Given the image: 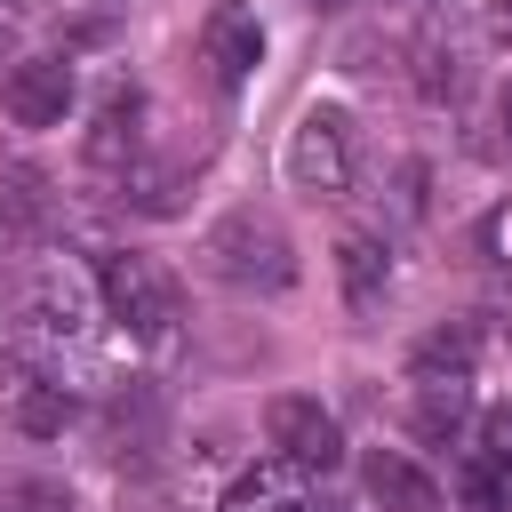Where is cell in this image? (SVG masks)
<instances>
[{"mask_svg":"<svg viewBox=\"0 0 512 512\" xmlns=\"http://www.w3.org/2000/svg\"><path fill=\"white\" fill-rule=\"evenodd\" d=\"M200 264H208V280H224L240 296H288L296 288V240L256 208L216 216L208 240H200Z\"/></svg>","mask_w":512,"mask_h":512,"instance_id":"1","label":"cell"},{"mask_svg":"<svg viewBox=\"0 0 512 512\" xmlns=\"http://www.w3.org/2000/svg\"><path fill=\"white\" fill-rule=\"evenodd\" d=\"M96 304H104V320H112L120 336H136V344H160V336L176 328V288H168V272H160L152 256H136V248H104V256H96Z\"/></svg>","mask_w":512,"mask_h":512,"instance_id":"2","label":"cell"},{"mask_svg":"<svg viewBox=\"0 0 512 512\" xmlns=\"http://www.w3.org/2000/svg\"><path fill=\"white\" fill-rule=\"evenodd\" d=\"M352 160H360V144H352V112L344 104H312L288 128V184L304 200H344L352 192Z\"/></svg>","mask_w":512,"mask_h":512,"instance_id":"3","label":"cell"},{"mask_svg":"<svg viewBox=\"0 0 512 512\" xmlns=\"http://www.w3.org/2000/svg\"><path fill=\"white\" fill-rule=\"evenodd\" d=\"M264 440H272V456L296 464L304 480L344 464V432H336V416H328L312 392H272V400H264Z\"/></svg>","mask_w":512,"mask_h":512,"instance_id":"4","label":"cell"},{"mask_svg":"<svg viewBox=\"0 0 512 512\" xmlns=\"http://www.w3.org/2000/svg\"><path fill=\"white\" fill-rule=\"evenodd\" d=\"M0 408H8V424H16V432H32V440H48V432H64V424H72V392H64L40 360H24V352H8V360H0Z\"/></svg>","mask_w":512,"mask_h":512,"instance_id":"5","label":"cell"},{"mask_svg":"<svg viewBox=\"0 0 512 512\" xmlns=\"http://www.w3.org/2000/svg\"><path fill=\"white\" fill-rule=\"evenodd\" d=\"M0 104H8L16 128H64V112H72V64H64V56H24V64H8Z\"/></svg>","mask_w":512,"mask_h":512,"instance_id":"6","label":"cell"},{"mask_svg":"<svg viewBox=\"0 0 512 512\" xmlns=\"http://www.w3.org/2000/svg\"><path fill=\"white\" fill-rule=\"evenodd\" d=\"M200 64H208V80L232 96V88H248V72L264 64V24L248 16V8H216L208 24H200Z\"/></svg>","mask_w":512,"mask_h":512,"instance_id":"7","label":"cell"},{"mask_svg":"<svg viewBox=\"0 0 512 512\" xmlns=\"http://www.w3.org/2000/svg\"><path fill=\"white\" fill-rule=\"evenodd\" d=\"M360 480H368V496H376L384 512H440V480H432L416 456H400V448H368Z\"/></svg>","mask_w":512,"mask_h":512,"instance_id":"8","label":"cell"},{"mask_svg":"<svg viewBox=\"0 0 512 512\" xmlns=\"http://www.w3.org/2000/svg\"><path fill=\"white\" fill-rule=\"evenodd\" d=\"M216 512H304V472L280 464V456H256V464L224 488Z\"/></svg>","mask_w":512,"mask_h":512,"instance_id":"9","label":"cell"},{"mask_svg":"<svg viewBox=\"0 0 512 512\" xmlns=\"http://www.w3.org/2000/svg\"><path fill=\"white\" fill-rule=\"evenodd\" d=\"M336 280H344V304H352V312H376L384 288H392L384 240H376V232H344V240H336Z\"/></svg>","mask_w":512,"mask_h":512,"instance_id":"10","label":"cell"},{"mask_svg":"<svg viewBox=\"0 0 512 512\" xmlns=\"http://www.w3.org/2000/svg\"><path fill=\"white\" fill-rule=\"evenodd\" d=\"M136 120H144V104L112 88V96H104V112H96V128H88V144H80V152H88V168H136V144H144V128H136Z\"/></svg>","mask_w":512,"mask_h":512,"instance_id":"11","label":"cell"},{"mask_svg":"<svg viewBox=\"0 0 512 512\" xmlns=\"http://www.w3.org/2000/svg\"><path fill=\"white\" fill-rule=\"evenodd\" d=\"M472 360H480V336L472 328H432L408 360V384H464L472 392Z\"/></svg>","mask_w":512,"mask_h":512,"instance_id":"12","label":"cell"},{"mask_svg":"<svg viewBox=\"0 0 512 512\" xmlns=\"http://www.w3.org/2000/svg\"><path fill=\"white\" fill-rule=\"evenodd\" d=\"M40 216H48L40 176H32V168H0V248H24V240L40 232Z\"/></svg>","mask_w":512,"mask_h":512,"instance_id":"13","label":"cell"},{"mask_svg":"<svg viewBox=\"0 0 512 512\" xmlns=\"http://www.w3.org/2000/svg\"><path fill=\"white\" fill-rule=\"evenodd\" d=\"M504 496H512V464H496V456L472 448V456H464V504H472V512H496Z\"/></svg>","mask_w":512,"mask_h":512,"instance_id":"14","label":"cell"},{"mask_svg":"<svg viewBox=\"0 0 512 512\" xmlns=\"http://www.w3.org/2000/svg\"><path fill=\"white\" fill-rule=\"evenodd\" d=\"M480 456L512 464V408H488V416H480Z\"/></svg>","mask_w":512,"mask_h":512,"instance_id":"15","label":"cell"},{"mask_svg":"<svg viewBox=\"0 0 512 512\" xmlns=\"http://www.w3.org/2000/svg\"><path fill=\"white\" fill-rule=\"evenodd\" d=\"M8 512H72V496H64V488L24 480V488H8Z\"/></svg>","mask_w":512,"mask_h":512,"instance_id":"16","label":"cell"},{"mask_svg":"<svg viewBox=\"0 0 512 512\" xmlns=\"http://www.w3.org/2000/svg\"><path fill=\"white\" fill-rule=\"evenodd\" d=\"M480 248H488V264H512V200L480 224Z\"/></svg>","mask_w":512,"mask_h":512,"instance_id":"17","label":"cell"},{"mask_svg":"<svg viewBox=\"0 0 512 512\" xmlns=\"http://www.w3.org/2000/svg\"><path fill=\"white\" fill-rule=\"evenodd\" d=\"M496 128H504V152H512V80L496 88Z\"/></svg>","mask_w":512,"mask_h":512,"instance_id":"18","label":"cell"},{"mask_svg":"<svg viewBox=\"0 0 512 512\" xmlns=\"http://www.w3.org/2000/svg\"><path fill=\"white\" fill-rule=\"evenodd\" d=\"M312 8H344V0H312Z\"/></svg>","mask_w":512,"mask_h":512,"instance_id":"19","label":"cell"},{"mask_svg":"<svg viewBox=\"0 0 512 512\" xmlns=\"http://www.w3.org/2000/svg\"><path fill=\"white\" fill-rule=\"evenodd\" d=\"M304 512H328V504H312V496H304Z\"/></svg>","mask_w":512,"mask_h":512,"instance_id":"20","label":"cell"}]
</instances>
